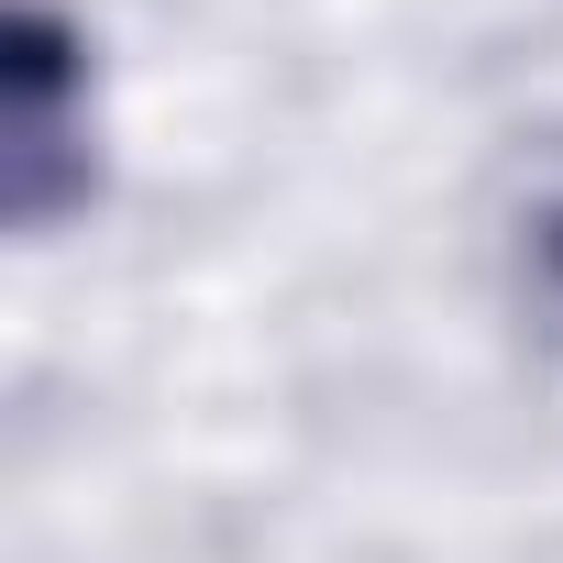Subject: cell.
I'll return each mask as SVG.
<instances>
[{
	"label": "cell",
	"instance_id": "obj_1",
	"mask_svg": "<svg viewBox=\"0 0 563 563\" xmlns=\"http://www.w3.org/2000/svg\"><path fill=\"white\" fill-rule=\"evenodd\" d=\"M12 221L56 232L100 188V100H89V34L56 0H12Z\"/></svg>",
	"mask_w": 563,
	"mask_h": 563
},
{
	"label": "cell",
	"instance_id": "obj_2",
	"mask_svg": "<svg viewBox=\"0 0 563 563\" xmlns=\"http://www.w3.org/2000/svg\"><path fill=\"white\" fill-rule=\"evenodd\" d=\"M497 243H508V276H519L530 321L563 343V122L519 133V155L497 177Z\"/></svg>",
	"mask_w": 563,
	"mask_h": 563
}]
</instances>
